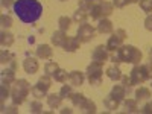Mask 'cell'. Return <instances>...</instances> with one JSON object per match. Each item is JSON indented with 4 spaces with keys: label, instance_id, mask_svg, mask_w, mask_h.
<instances>
[{
    "label": "cell",
    "instance_id": "44dd1931",
    "mask_svg": "<svg viewBox=\"0 0 152 114\" xmlns=\"http://www.w3.org/2000/svg\"><path fill=\"white\" fill-rule=\"evenodd\" d=\"M61 102H62V97L59 96V93H50L47 94V105L52 108V110H56L61 107Z\"/></svg>",
    "mask_w": 152,
    "mask_h": 114
},
{
    "label": "cell",
    "instance_id": "277c9868",
    "mask_svg": "<svg viewBox=\"0 0 152 114\" xmlns=\"http://www.w3.org/2000/svg\"><path fill=\"white\" fill-rule=\"evenodd\" d=\"M113 3H110V2H97V3H94L93 6H91V9L88 11V15L91 17V20H102V18H107V17H110L111 14H113Z\"/></svg>",
    "mask_w": 152,
    "mask_h": 114
},
{
    "label": "cell",
    "instance_id": "7bdbcfd3",
    "mask_svg": "<svg viewBox=\"0 0 152 114\" xmlns=\"http://www.w3.org/2000/svg\"><path fill=\"white\" fill-rule=\"evenodd\" d=\"M14 3H15V0H2V6L3 8H11V6H14Z\"/></svg>",
    "mask_w": 152,
    "mask_h": 114
},
{
    "label": "cell",
    "instance_id": "f907efd6",
    "mask_svg": "<svg viewBox=\"0 0 152 114\" xmlns=\"http://www.w3.org/2000/svg\"><path fill=\"white\" fill-rule=\"evenodd\" d=\"M61 2H66V0H61Z\"/></svg>",
    "mask_w": 152,
    "mask_h": 114
},
{
    "label": "cell",
    "instance_id": "74e56055",
    "mask_svg": "<svg viewBox=\"0 0 152 114\" xmlns=\"http://www.w3.org/2000/svg\"><path fill=\"white\" fill-rule=\"evenodd\" d=\"M120 81H122V85H123V87L126 88V90H129V88L132 87V81H131V76H123V75H122Z\"/></svg>",
    "mask_w": 152,
    "mask_h": 114
},
{
    "label": "cell",
    "instance_id": "d590c367",
    "mask_svg": "<svg viewBox=\"0 0 152 114\" xmlns=\"http://www.w3.org/2000/svg\"><path fill=\"white\" fill-rule=\"evenodd\" d=\"M78 5H79V8L81 9H84V11H90L91 9V6L94 5V0H78Z\"/></svg>",
    "mask_w": 152,
    "mask_h": 114
},
{
    "label": "cell",
    "instance_id": "d6986e66",
    "mask_svg": "<svg viewBox=\"0 0 152 114\" xmlns=\"http://www.w3.org/2000/svg\"><path fill=\"white\" fill-rule=\"evenodd\" d=\"M0 44L3 47H11L14 44V35H12L8 29H3L2 34H0Z\"/></svg>",
    "mask_w": 152,
    "mask_h": 114
},
{
    "label": "cell",
    "instance_id": "bcb514c9",
    "mask_svg": "<svg viewBox=\"0 0 152 114\" xmlns=\"http://www.w3.org/2000/svg\"><path fill=\"white\" fill-rule=\"evenodd\" d=\"M3 113H17V108H15V104L11 105V107H6Z\"/></svg>",
    "mask_w": 152,
    "mask_h": 114
},
{
    "label": "cell",
    "instance_id": "9c48e42d",
    "mask_svg": "<svg viewBox=\"0 0 152 114\" xmlns=\"http://www.w3.org/2000/svg\"><path fill=\"white\" fill-rule=\"evenodd\" d=\"M94 28L91 26V24H81V26L78 28V32H76V37L79 38V41L81 43H88V41H91L93 38H94Z\"/></svg>",
    "mask_w": 152,
    "mask_h": 114
},
{
    "label": "cell",
    "instance_id": "7c38bea8",
    "mask_svg": "<svg viewBox=\"0 0 152 114\" xmlns=\"http://www.w3.org/2000/svg\"><path fill=\"white\" fill-rule=\"evenodd\" d=\"M23 69H24V72H26L28 75H34V73H37L38 72V69H40V64H38V61L35 59V58H26L23 61Z\"/></svg>",
    "mask_w": 152,
    "mask_h": 114
},
{
    "label": "cell",
    "instance_id": "52a82bcc",
    "mask_svg": "<svg viewBox=\"0 0 152 114\" xmlns=\"http://www.w3.org/2000/svg\"><path fill=\"white\" fill-rule=\"evenodd\" d=\"M129 76H131L132 85H140V84H143L145 81L151 79L143 64H135V66L132 67V70H131Z\"/></svg>",
    "mask_w": 152,
    "mask_h": 114
},
{
    "label": "cell",
    "instance_id": "4316f807",
    "mask_svg": "<svg viewBox=\"0 0 152 114\" xmlns=\"http://www.w3.org/2000/svg\"><path fill=\"white\" fill-rule=\"evenodd\" d=\"M123 107L126 113H138V105L135 99H125L123 100Z\"/></svg>",
    "mask_w": 152,
    "mask_h": 114
},
{
    "label": "cell",
    "instance_id": "ffe728a7",
    "mask_svg": "<svg viewBox=\"0 0 152 114\" xmlns=\"http://www.w3.org/2000/svg\"><path fill=\"white\" fill-rule=\"evenodd\" d=\"M113 97H116L119 102H123L125 100V96H126V88L123 85H114L111 88V93H110Z\"/></svg>",
    "mask_w": 152,
    "mask_h": 114
},
{
    "label": "cell",
    "instance_id": "1f68e13d",
    "mask_svg": "<svg viewBox=\"0 0 152 114\" xmlns=\"http://www.w3.org/2000/svg\"><path fill=\"white\" fill-rule=\"evenodd\" d=\"M72 87H73V85H62L61 90H59V96H61L62 99H70L72 94H73Z\"/></svg>",
    "mask_w": 152,
    "mask_h": 114
},
{
    "label": "cell",
    "instance_id": "4fadbf2b",
    "mask_svg": "<svg viewBox=\"0 0 152 114\" xmlns=\"http://www.w3.org/2000/svg\"><path fill=\"white\" fill-rule=\"evenodd\" d=\"M69 81H70V84L73 87H79L85 81V75L82 72H79V70H73V72L69 73Z\"/></svg>",
    "mask_w": 152,
    "mask_h": 114
},
{
    "label": "cell",
    "instance_id": "60d3db41",
    "mask_svg": "<svg viewBox=\"0 0 152 114\" xmlns=\"http://www.w3.org/2000/svg\"><path fill=\"white\" fill-rule=\"evenodd\" d=\"M111 62H113V64H117V66L122 62V61H120V56H119V53H117V50L111 55Z\"/></svg>",
    "mask_w": 152,
    "mask_h": 114
},
{
    "label": "cell",
    "instance_id": "8d00e7d4",
    "mask_svg": "<svg viewBox=\"0 0 152 114\" xmlns=\"http://www.w3.org/2000/svg\"><path fill=\"white\" fill-rule=\"evenodd\" d=\"M84 113H87V114H94L96 113V104L93 100H90V99L87 100V104L84 107Z\"/></svg>",
    "mask_w": 152,
    "mask_h": 114
},
{
    "label": "cell",
    "instance_id": "e0dca14e",
    "mask_svg": "<svg viewBox=\"0 0 152 114\" xmlns=\"http://www.w3.org/2000/svg\"><path fill=\"white\" fill-rule=\"evenodd\" d=\"M70 100H72L73 107L79 108V110H84V107H85V104H87L88 99H87L85 94H82V93H73L72 97H70Z\"/></svg>",
    "mask_w": 152,
    "mask_h": 114
},
{
    "label": "cell",
    "instance_id": "b9f144b4",
    "mask_svg": "<svg viewBox=\"0 0 152 114\" xmlns=\"http://www.w3.org/2000/svg\"><path fill=\"white\" fill-rule=\"evenodd\" d=\"M113 6H116V8H125L126 6V2L125 0H113Z\"/></svg>",
    "mask_w": 152,
    "mask_h": 114
},
{
    "label": "cell",
    "instance_id": "484cf974",
    "mask_svg": "<svg viewBox=\"0 0 152 114\" xmlns=\"http://www.w3.org/2000/svg\"><path fill=\"white\" fill-rule=\"evenodd\" d=\"M151 97V90L148 87H140L135 90V100L138 102V100H146Z\"/></svg>",
    "mask_w": 152,
    "mask_h": 114
},
{
    "label": "cell",
    "instance_id": "8fae6325",
    "mask_svg": "<svg viewBox=\"0 0 152 114\" xmlns=\"http://www.w3.org/2000/svg\"><path fill=\"white\" fill-rule=\"evenodd\" d=\"M50 40H52V44L53 46H58V47H64V44H66V41L69 40V37H67V34L64 32V31H55L53 34H52V37H50Z\"/></svg>",
    "mask_w": 152,
    "mask_h": 114
},
{
    "label": "cell",
    "instance_id": "7a4b0ae2",
    "mask_svg": "<svg viewBox=\"0 0 152 114\" xmlns=\"http://www.w3.org/2000/svg\"><path fill=\"white\" fill-rule=\"evenodd\" d=\"M32 90L31 84L26 79H15L14 85L11 87V99L15 105H21L26 100L29 91Z\"/></svg>",
    "mask_w": 152,
    "mask_h": 114
},
{
    "label": "cell",
    "instance_id": "7402d4cb",
    "mask_svg": "<svg viewBox=\"0 0 152 114\" xmlns=\"http://www.w3.org/2000/svg\"><path fill=\"white\" fill-rule=\"evenodd\" d=\"M90 17L88 15V12L87 11H84V9H81V8H78L75 12H73V21H76L78 24H84V23H87V18Z\"/></svg>",
    "mask_w": 152,
    "mask_h": 114
},
{
    "label": "cell",
    "instance_id": "3957f363",
    "mask_svg": "<svg viewBox=\"0 0 152 114\" xmlns=\"http://www.w3.org/2000/svg\"><path fill=\"white\" fill-rule=\"evenodd\" d=\"M117 53H119L122 62H126V64H134V66L140 64V61L143 58L140 49H137L135 46H131V44H122L117 49Z\"/></svg>",
    "mask_w": 152,
    "mask_h": 114
},
{
    "label": "cell",
    "instance_id": "f1b7e54d",
    "mask_svg": "<svg viewBox=\"0 0 152 114\" xmlns=\"http://www.w3.org/2000/svg\"><path fill=\"white\" fill-rule=\"evenodd\" d=\"M52 78H53L56 82H67V79H69V73H67L66 70H62V69H58V70L53 73Z\"/></svg>",
    "mask_w": 152,
    "mask_h": 114
},
{
    "label": "cell",
    "instance_id": "603a6c76",
    "mask_svg": "<svg viewBox=\"0 0 152 114\" xmlns=\"http://www.w3.org/2000/svg\"><path fill=\"white\" fill-rule=\"evenodd\" d=\"M107 76H108L111 81H119V79L122 78V72H120L119 66H117V64L110 66V67L107 69Z\"/></svg>",
    "mask_w": 152,
    "mask_h": 114
},
{
    "label": "cell",
    "instance_id": "ac0fdd59",
    "mask_svg": "<svg viewBox=\"0 0 152 114\" xmlns=\"http://www.w3.org/2000/svg\"><path fill=\"white\" fill-rule=\"evenodd\" d=\"M81 46V41L78 37H69V40L64 44V50L66 52H76Z\"/></svg>",
    "mask_w": 152,
    "mask_h": 114
},
{
    "label": "cell",
    "instance_id": "8992f818",
    "mask_svg": "<svg viewBox=\"0 0 152 114\" xmlns=\"http://www.w3.org/2000/svg\"><path fill=\"white\" fill-rule=\"evenodd\" d=\"M50 87H52V76L44 75L43 78H40V79H38V82L32 87L31 93L34 94V97L41 99V97L47 96V91H49Z\"/></svg>",
    "mask_w": 152,
    "mask_h": 114
},
{
    "label": "cell",
    "instance_id": "30bf717a",
    "mask_svg": "<svg viewBox=\"0 0 152 114\" xmlns=\"http://www.w3.org/2000/svg\"><path fill=\"white\" fill-rule=\"evenodd\" d=\"M110 50L107 49V44L104 46V44H99V46H96L94 47V50H93V53H91V59L93 61H97V62H104L110 58Z\"/></svg>",
    "mask_w": 152,
    "mask_h": 114
},
{
    "label": "cell",
    "instance_id": "836d02e7",
    "mask_svg": "<svg viewBox=\"0 0 152 114\" xmlns=\"http://www.w3.org/2000/svg\"><path fill=\"white\" fill-rule=\"evenodd\" d=\"M138 5H140L142 11H145L148 15L152 12V0H140V2H138Z\"/></svg>",
    "mask_w": 152,
    "mask_h": 114
},
{
    "label": "cell",
    "instance_id": "ba28073f",
    "mask_svg": "<svg viewBox=\"0 0 152 114\" xmlns=\"http://www.w3.org/2000/svg\"><path fill=\"white\" fill-rule=\"evenodd\" d=\"M126 38V32L123 29H116V32H113L111 37L107 41V49L111 50V52H116V50L123 44V40Z\"/></svg>",
    "mask_w": 152,
    "mask_h": 114
},
{
    "label": "cell",
    "instance_id": "f6af8a7d",
    "mask_svg": "<svg viewBox=\"0 0 152 114\" xmlns=\"http://www.w3.org/2000/svg\"><path fill=\"white\" fill-rule=\"evenodd\" d=\"M9 67H11L12 70H17V69H18V64H17V59H15V58H12V61L9 62Z\"/></svg>",
    "mask_w": 152,
    "mask_h": 114
},
{
    "label": "cell",
    "instance_id": "e575fe53",
    "mask_svg": "<svg viewBox=\"0 0 152 114\" xmlns=\"http://www.w3.org/2000/svg\"><path fill=\"white\" fill-rule=\"evenodd\" d=\"M0 23H2V28L3 29H9L12 26V18L6 14H2L0 15Z\"/></svg>",
    "mask_w": 152,
    "mask_h": 114
},
{
    "label": "cell",
    "instance_id": "5bb4252c",
    "mask_svg": "<svg viewBox=\"0 0 152 114\" xmlns=\"http://www.w3.org/2000/svg\"><path fill=\"white\" fill-rule=\"evenodd\" d=\"M53 55V50L49 44H40L37 47V58L40 59H50Z\"/></svg>",
    "mask_w": 152,
    "mask_h": 114
},
{
    "label": "cell",
    "instance_id": "f35d334b",
    "mask_svg": "<svg viewBox=\"0 0 152 114\" xmlns=\"http://www.w3.org/2000/svg\"><path fill=\"white\" fill-rule=\"evenodd\" d=\"M138 113H142V114H152V102L145 104L140 110H138Z\"/></svg>",
    "mask_w": 152,
    "mask_h": 114
},
{
    "label": "cell",
    "instance_id": "9a60e30c",
    "mask_svg": "<svg viewBox=\"0 0 152 114\" xmlns=\"http://www.w3.org/2000/svg\"><path fill=\"white\" fill-rule=\"evenodd\" d=\"M2 84H6V85H12L15 82V70H12L11 67H6L3 72H2Z\"/></svg>",
    "mask_w": 152,
    "mask_h": 114
},
{
    "label": "cell",
    "instance_id": "681fc988",
    "mask_svg": "<svg viewBox=\"0 0 152 114\" xmlns=\"http://www.w3.org/2000/svg\"><path fill=\"white\" fill-rule=\"evenodd\" d=\"M149 62H151V64H152V49L149 50Z\"/></svg>",
    "mask_w": 152,
    "mask_h": 114
},
{
    "label": "cell",
    "instance_id": "816d5d0a",
    "mask_svg": "<svg viewBox=\"0 0 152 114\" xmlns=\"http://www.w3.org/2000/svg\"><path fill=\"white\" fill-rule=\"evenodd\" d=\"M99 2H100V0H99Z\"/></svg>",
    "mask_w": 152,
    "mask_h": 114
},
{
    "label": "cell",
    "instance_id": "5b68a950",
    "mask_svg": "<svg viewBox=\"0 0 152 114\" xmlns=\"http://www.w3.org/2000/svg\"><path fill=\"white\" fill-rule=\"evenodd\" d=\"M102 73H104V69H102V62H97V61H91V64L87 67V79L91 85H100L102 82Z\"/></svg>",
    "mask_w": 152,
    "mask_h": 114
},
{
    "label": "cell",
    "instance_id": "6da1fadb",
    "mask_svg": "<svg viewBox=\"0 0 152 114\" xmlns=\"http://www.w3.org/2000/svg\"><path fill=\"white\" fill-rule=\"evenodd\" d=\"M12 8L23 23H35L43 14V5L40 0H15Z\"/></svg>",
    "mask_w": 152,
    "mask_h": 114
},
{
    "label": "cell",
    "instance_id": "c3c4849f",
    "mask_svg": "<svg viewBox=\"0 0 152 114\" xmlns=\"http://www.w3.org/2000/svg\"><path fill=\"white\" fill-rule=\"evenodd\" d=\"M61 113H62V114H66V113H69V114H70V113H72V110H70V108H62V110H61Z\"/></svg>",
    "mask_w": 152,
    "mask_h": 114
},
{
    "label": "cell",
    "instance_id": "83f0119b",
    "mask_svg": "<svg viewBox=\"0 0 152 114\" xmlns=\"http://www.w3.org/2000/svg\"><path fill=\"white\" fill-rule=\"evenodd\" d=\"M58 26H59L61 31L67 32V31L70 29V26H72V18L67 17V15H61V17L58 18Z\"/></svg>",
    "mask_w": 152,
    "mask_h": 114
},
{
    "label": "cell",
    "instance_id": "7dc6e473",
    "mask_svg": "<svg viewBox=\"0 0 152 114\" xmlns=\"http://www.w3.org/2000/svg\"><path fill=\"white\" fill-rule=\"evenodd\" d=\"M126 2V5H132V3H138L140 0H125Z\"/></svg>",
    "mask_w": 152,
    "mask_h": 114
},
{
    "label": "cell",
    "instance_id": "cb8c5ba5",
    "mask_svg": "<svg viewBox=\"0 0 152 114\" xmlns=\"http://www.w3.org/2000/svg\"><path fill=\"white\" fill-rule=\"evenodd\" d=\"M119 100L116 99V97H113L111 94H108L105 99H104V107L108 110V111H116L117 108H119Z\"/></svg>",
    "mask_w": 152,
    "mask_h": 114
},
{
    "label": "cell",
    "instance_id": "4dcf8cb0",
    "mask_svg": "<svg viewBox=\"0 0 152 114\" xmlns=\"http://www.w3.org/2000/svg\"><path fill=\"white\" fill-rule=\"evenodd\" d=\"M58 69H59V66H58L56 61H49V62H46V66H44V72H46V75H49V76H53V73H55Z\"/></svg>",
    "mask_w": 152,
    "mask_h": 114
},
{
    "label": "cell",
    "instance_id": "d6a6232c",
    "mask_svg": "<svg viewBox=\"0 0 152 114\" xmlns=\"http://www.w3.org/2000/svg\"><path fill=\"white\" fill-rule=\"evenodd\" d=\"M29 110H31V113H35V114L43 113V104H41L38 99H37V100H32L31 105H29Z\"/></svg>",
    "mask_w": 152,
    "mask_h": 114
},
{
    "label": "cell",
    "instance_id": "2e32d148",
    "mask_svg": "<svg viewBox=\"0 0 152 114\" xmlns=\"http://www.w3.org/2000/svg\"><path fill=\"white\" fill-rule=\"evenodd\" d=\"M97 32L99 34H113L114 32V28H113V23L108 20V18H102L99 20L97 23Z\"/></svg>",
    "mask_w": 152,
    "mask_h": 114
},
{
    "label": "cell",
    "instance_id": "d4e9b609",
    "mask_svg": "<svg viewBox=\"0 0 152 114\" xmlns=\"http://www.w3.org/2000/svg\"><path fill=\"white\" fill-rule=\"evenodd\" d=\"M11 94V85L2 84L0 85V105H2V111H5V99H8Z\"/></svg>",
    "mask_w": 152,
    "mask_h": 114
},
{
    "label": "cell",
    "instance_id": "ee69618b",
    "mask_svg": "<svg viewBox=\"0 0 152 114\" xmlns=\"http://www.w3.org/2000/svg\"><path fill=\"white\" fill-rule=\"evenodd\" d=\"M143 66H145V69H146V72L149 75V78L152 79V64H151V62H148V64H143Z\"/></svg>",
    "mask_w": 152,
    "mask_h": 114
},
{
    "label": "cell",
    "instance_id": "ab89813d",
    "mask_svg": "<svg viewBox=\"0 0 152 114\" xmlns=\"http://www.w3.org/2000/svg\"><path fill=\"white\" fill-rule=\"evenodd\" d=\"M145 28H146V31L152 32V14H149V15L145 18Z\"/></svg>",
    "mask_w": 152,
    "mask_h": 114
},
{
    "label": "cell",
    "instance_id": "f546056e",
    "mask_svg": "<svg viewBox=\"0 0 152 114\" xmlns=\"http://www.w3.org/2000/svg\"><path fill=\"white\" fill-rule=\"evenodd\" d=\"M12 58H15V55L11 53L8 49H3L2 52H0V62H2V64H9L12 61Z\"/></svg>",
    "mask_w": 152,
    "mask_h": 114
}]
</instances>
